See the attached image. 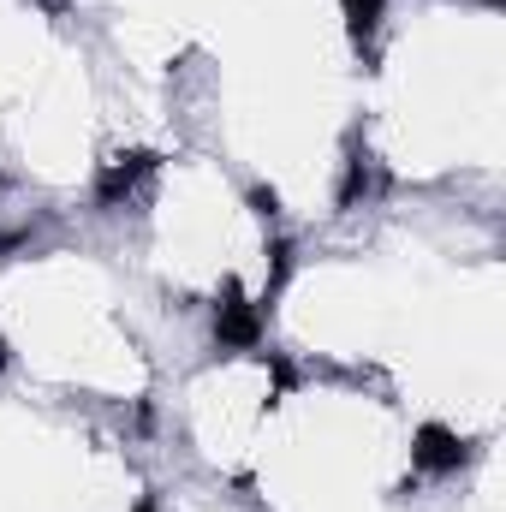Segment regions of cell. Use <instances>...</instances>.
<instances>
[{
  "label": "cell",
  "mask_w": 506,
  "mask_h": 512,
  "mask_svg": "<svg viewBox=\"0 0 506 512\" xmlns=\"http://www.w3.org/2000/svg\"><path fill=\"white\" fill-rule=\"evenodd\" d=\"M471 453H477V441H465L453 423H417V435H411V471L417 477H453V471H465L471 465Z\"/></svg>",
  "instance_id": "1"
},
{
  "label": "cell",
  "mask_w": 506,
  "mask_h": 512,
  "mask_svg": "<svg viewBox=\"0 0 506 512\" xmlns=\"http://www.w3.org/2000/svg\"><path fill=\"white\" fill-rule=\"evenodd\" d=\"M262 328H268V316L256 310V298H245L239 280H221V298H215V346L221 352H256L262 346Z\"/></svg>",
  "instance_id": "2"
},
{
  "label": "cell",
  "mask_w": 506,
  "mask_h": 512,
  "mask_svg": "<svg viewBox=\"0 0 506 512\" xmlns=\"http://www.w3.org/2000/svg\"><path fill=\"white\" fill-rule=\"evenodd\" d=\"M161 167V155L155 149H120V155H108L102 161V173H96V209H120L131 191L149 179Z\"/></svg>",
  "instance_id": "3"
},
{
  "label": "cell",
  "mask_w": 506,
  "mask_h": 512,
  "mask_svg": "<svg viewBox=\"0 0 506 512\" xmlns=\"http://www.w3.org/2000/svg\"><path fill=\"white\" fill-rule=\"evenodd\" d=\"M376 191H387V173L376 167L370 143L352 131V143H346V167H340V185H334V209H358V197H376Z\"/></svg>",
  "instance_id": "4"
},
{
  "label": "cell",
  "mask_w": 506,
  "mask_h": 512,
  "mask_svg": "<svg viewBox=\"0 0 506 512\" xmlns=\"http://www.w3.org/2000/svg\"><path fill=\"white\" fill-rule=\"evenodd\" d=\"M292 262H298L292 239H274V245H268V280H262V292H256V310H262V316H268V310L280 304V292L292 286Z\"/></svg>",
  "instance_id": "5"
},
{
  "label": "cell",
  "mask_w": 506,
  "mask_h": 512,
  "mask_svg": "<svg viewBox=\"0 0 506 512\" xmlns=\"http://www.w3.org/2000/svg\"><path fill=\"white\" fill-rule=\"evenodd\" d=\"M340 18H346V30H352V42L370 54L376 48V30L381 18H387V0H340Z\"/></svg>",
  "instance_id": "6"
},
{
  "label": "cell",
  "mask_w": 506,
  "mask_h": 512,
  "mask_svg": "<svg viewBox=\"0 0 506 512\" xmlns=\"http://www.w3.org/2000/svg\"><path fill=\"white\" fill-rule=\"evenodd\" d=\"M262 364H268V399H262V405H280V399L298 387V370H292L280 352H262Z\"/></svg>",
  "instance_id": "7"
},
{
  "label": "cell",
  "mask_w": 506,
  "mask_h": 512,
  "mask_svg": "<svg viewBox=\"0 0 506 512\" xmlns=\"http://www.w3.org/2000/svg\"><path fill=\"white\" fill-rule=\"evenodd\" d=\"M245 203H251V215H262V221H274V215H280V191H274V185H251V191H245Z\"/></svg>",
  "instance_id": "8"
},
{
  "label": "cell",
  "mask_w": 506,
  "mask_h": 512,
  "mask_svg": "<svg viewBox=\"0 0 506 512\" xmlns=\"http://www.w3.org/2000/svg\"><path fill=\"white\" fill-rule=\"evenodd\" d=\"M131 512H161V501H155V489H143V495H137V507Z\"/></svg>",
  "instance_id": "9"
},
{
  "label": "cell",
  "mask_w": 506,
  "mask_h": 512,
  "mask_svg": "<svg viewBox=\"0 0 506 512\" xmlns=\"http://www.w3.org/2000/svg\"><path fill=\"white\" fill-rule=\"evenodd\" d=\"M36 6H42V12H66L72 0H36Z\"/></svg>",
  "instance_id": "10"
},
{
  "label": "cell",
  "mask_w": 506,
  "mask_h": 512,
  "mask_svg": "<svg viewBox=\"0 0 506 512\" xmlns=\"http://www.w3.org/2000/svg\"><path fill=\"white\" fill-rule=\"evenodd\" d=\"M6 364H12V352H6V340H0V370H6Z\"/></svg>",
  "instance_id": "11"
},
{
  "label": "cell",
  "mask_w": 506,
  "mask_h": 512,
  "mask_svg": "<svg viewBox=\"0 0 506 512\" xmlns=\"http://www.w3.org/2000/svg\"><path fill=\"white\" fill-rule=\"evenodd\" d=\"M477 6H506V0H477Z\"/></svg>",
  "instance_id": "12"
}]
</instances>
